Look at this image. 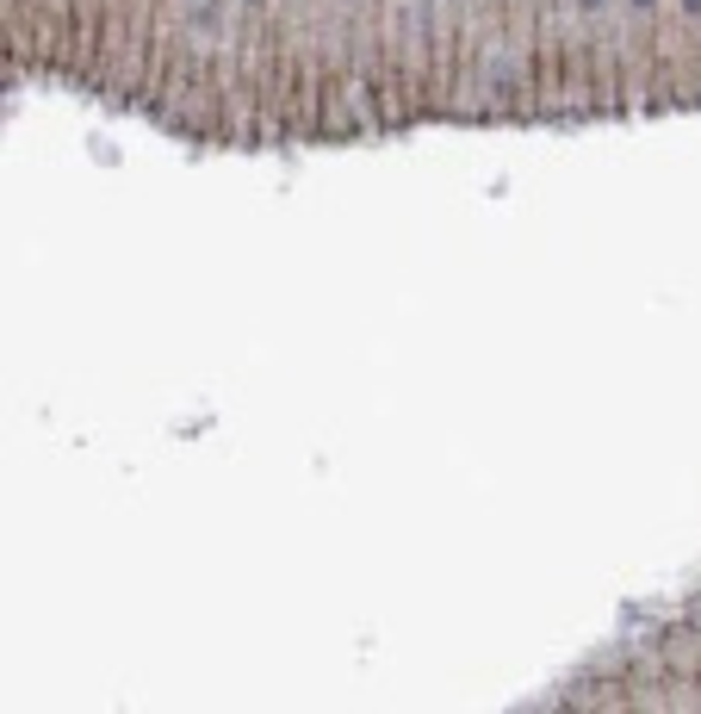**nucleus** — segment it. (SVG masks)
Returning a JSON list of instances; mask_svg holds the SVG:
<instances>
[{"label":"nucleus","instance_id":"nucleus-2","mask_svg":"<svg viewBox=\"0 0 701 714\" xmlns=\"http://www.w3.org/2000/svg\"><path fill=\"white\" fill-rule=\"evenodd\" d=\"M682 7H689V13H701V0H682Z\"/></svg>","mask_w":701,"mask_h":714},{"label":"nucleus","instance_id":"nucleus-1","mask_svg":"<svg viewBox=\"0 0 701 714\" xmlns=\"http://www.w3.org/2000/svg\"><path fill=\"white\" fill-rule=\"evenodd\" d=\"M577 7H589V13H596V7H603V0H577Z\"/></svg>","mask_w":701,"mask_h":714},{"label":"nucleus","instance_id":"nucleus-3","mask_svg":"<svg viewBox=\"0 0 701 714\" xmlns=\"http://www.w3.org/2000/svg\"><path fill=\"white\" fill-rule=\"evenodd\" d=\"M633 7H658V0H633Z\"/></svg>","mask_w":701,"mask_h":714}]
</instances>
